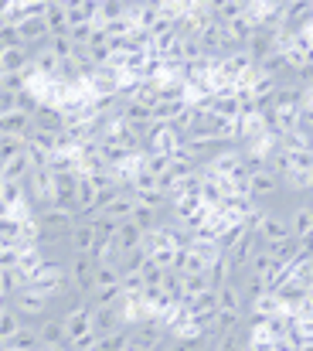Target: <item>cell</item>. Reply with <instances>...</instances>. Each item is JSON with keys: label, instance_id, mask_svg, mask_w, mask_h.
<instances>
[{"label": "cell", "instance_id": "obj_1", "mask_svg": "<svg viewBox=\"0 0 313 351\" xmlns=\"http://www.w3.org/2000/svg\"><path fill=\"white\" fill-rule=\"evenodd\" d=\"M164 345H167V328L157 317L129 328V351H160Z\"/></svg>", "mask_w": 313, "mask_h": 351}, {"label": "cell", "instance_id": "obj_2", "mask_svg": "<svg viewBox=\"0 0 313 351\" xmlns=\"http://www.w3.org/2000/svg\"><path fill=\"white\" fill-rule=\"evenodd\" d=\"M92 273H96V259L89 252H68L65 259V276L72 283V290H79L82 297H89L92 290Z\"/></svg>", "mask_w": 313, "mask_h": 351}, {"label": "cell", "instance_id": "obj_3", "mask_svg": "<svg viewBox=\"0 0 313 351\" xmlns=\"http://www.w3.org/2000/svg\"><path fill=\"white\" fill-rule=\"evenodd\" d=\"M279 191H283V178H279V174H273L269 167H266V171H259V174H249L245 198H249L252 205H269Z\"/></svg>", "mask_w": 313, "mask_h": 351}, {"label": "cell", "instance_id": "obj_4", "mask_svg": "<svg viewBox=\"0 0 313 351\" xmlns=\"http://www.w3.org/2000/svg\"><path fill=\"white\" fill-rule=\"evenodd\" d=\"M286 226H290V235H293L297 242H310V235H313V205H310V198H300V202L293 205V212L286 215Z\"/></svg>", "mask_w": 313, "mask_h": 351}, {"label": "cell", "instance_id": "obj_5", "mask_svg": "<svg viewBox=\"0 0 313 351\" xmlns=\"http://www.w3.org/2000/svg\"><path fill=\"white\" fill-rule=\"evenodd\" d=\"M34 335H38V348H58L68 351V335L62 328V317H45L41 324H34Z\"/></svg>", "mask_w": 313, "mask_h": 351}, {"label": "cell", "instance_id": "obj_6", "mask_svg": "<svg viewBox=\"0 0 313 351\" xmlns=\"http://www.w3.org/2000/svg\"><path fill=\"white\" fill-rule=\"evenodd\" d=\"M242 276H245V273H235L231 280H225V283H221V287L214 290V297H218V311H238V314H245Z\"/></svg>", "mask_w": 313, "mask_h": 351}, {"label": "cell", "instance_id": "obj_7", "mask_svg": "<svg viewBox=\"0 0 313 351\" xmlns=\"http://www.w3.org/2000/svg\"><path fill=\"white\" fill-rule=\"evenodd\" d=\"M255 235L266 242V245H273V242H283V239H290V226H286V215H279L273 205L266 208V215H262V222H259V229Z\"/></svg>", "mask_w": 313, "mask_h": 351}, {"label": "cell", "instance_id": "obj_8", "mask_svg": "<svg viewBox=\"0 0 313 351\" xmlns=\"http://www.w3.org/2000/svg\"><path fill=\"white\" fill-rule=\"evenodd\" d=\"M31 130L62 133V130H65V110H58V106H51V103H41V106L31 113Z\"/></svg>", "mask_w": 313, "mask_h": 351}, {"label": "cell", "instance_id": "obj_9", "mask_svg": "<svg viewBox=\"0 0 313 351\" xmlns=\"http://www.w3.org/2000/svg\"><path fill=\"white\" fill-rule=\"evenodd\" d=\"M62 328H65L68 341H75V338H86V335H96V331H92V307L86 304L82 311H75V314L62 317Z\"/></svg>", "mask_w": 313, "mask_h": 351}, {"label": "cell", "instance_id": "obj_10", "mask_svg": "<svg viewBox=\"0 0 313 351\" xmlns=\"http://www.w3.org/2000/svg\"><path fill=\"white\" fill-rule=\"evenodd\" d=\"M45 27H48V38H65L68 34V21H65V0H48L45 7Z\"/></svg>", "mask_w": 313, "mask_h": 351}, {"label": "cell", "instance_id": "obj_11", "mask_svg": "<svg viewBox=\"0 0 313 351\" xmlns=\"http://www.w3.org/2000/svg\"><path fill=\"white\" fill-rule=\"evenodd\" d=\"M123 328V314L119 307H92V331L96 335H112Z\"/></svg>", "mask_w": 313, "mask_h": 351}, {"label": "cell", "instance_id": "obj_12", "mask_svg": "<svg viewBox=\"0 0 313 351\" xmlns=\"http://www.w3.org/2000/svg\"><path fill=\"white\" fill-rule=\"evenodd\" d=\"M65 21H68V27L92 24L96 21V0H65Z\"/></svg>", "mask_w": 313, "mask_h": 351}, {"label": "cell", "instance_id": "obj_13", "mask_svg": "<svg viewBox=\"0 0 313 351\" xmlns=\"http://www.w3.org/2000/svg\"><path fill=\"white\" fill-rule=\"evenodd\" d=\"M65 245H68V252H92V245H96L92 226H89V222H75L68 239H65Z\"/></svg>", "mask_w": 313, "mask_h": 351}, {"label": "cell", "instance_id": "obj_14", "mask_svg": "<svg viewBox=\"0 0 313 351\" xmlns=\"http://www.w3.org/2000/svg\"><path fill=\"white\" fill-rule=\"evenodd\" d=\"M140 235H143V232H140V229H136V226L126 219V222H119V226H116V235H112V249H116L119 256H123V252H133V249L140 245Z\"/></svg>", "mask_w": 313, "mask_h": 351}, {"label": "cell", "instance_id": "obj_15", "mask_svg": "<svg viewBox=\"0 0 313 351\" xmlns=\"http://www.w3.org/2000/svg\"><path fill=\"white\" fill-rule=\"evenodd\" d=\"M17 34H21L24 45H34V41H45V38H48V27H45L41 17H24V21L17 24Z\"/></svg>", "mask_w": 313, "mask_h": 351}, {"label": "cell", "instance_id": "obj_16", "mask_svg": "<svg viewBox=\"0 0 313 351\" xmlns=\"http://www.w3.org/2000/svg\"><path fill=\"white\" fill-rule=\"evenodd\" d=\"M238 328H242V314H238V311H218V314H214V324H211L214 338H225V335H231V331H238Z\"/></svg>", "mask_w": 313, "mask_h": 351}, {"label": "cell", "instance_id": "obj_17", "mask_svg": "<svg viewBox=\"0 0 313 351\" xmlns=\"http://www.w3.org/2000/svg\"><path fill=\"white\" fill-rule=\"evenodd\" d=\"M116 17H126V0H96V24L99 27Z\"/></svg>", "mask_w": 313, "mask_h": 351}, {"label": "cell", "instance_id": "obj_18", "mask_svg": "<svg viewBox=\"0 0 313 351\" xmlns=\"http://www.w3.org/2000/svg\"><path fill=\"white\" fill-rule=\"evenodd\" d=\"M7 348L10 351H38V335H34V328H31V324H21V328L10 335Z\"/></svg>", "mask_w": 313, "mask_h": 351}, {"label": "cell", "instance_id": "obj_19", "mask_svg": "<svg viewBox=\"0 0 313 351\" xmlns=\"http://www.w3.org/2000/svg\"><path fill=\"white\" fill-rule=\"evenodd\" d=\"M133 205H136V198H119V195H116V198L103 208V215L112 219V222H126V219L133 215Z\"/></svg>", "mask_w": 313, "mask_h": 351}, {"label": "cell", "instance_id": "obj_20", "mask_svg": "<svg viewBox=\"0 0 313 351\" xmlns=\"http://www.w3.org/2000/svg\"><path fill=\"white\" fill-rule=\"evenodd\" d=\"M27 171H31V164H27V157H24V154H17V157L3 160V181H24V178H27Z\"/></svg>", "mask_w": 313, "mask_h": 351}, {"label": "cell", "instance_id": "obj_21", "mask_svg": "<svg viewBox=\"0 0 313 351\" xmlns=\"http://www.w3.org/2000/svg\"><path fill=\"white\" fill-rule=\"evenodd\" d=\"M242 235H245V229H242V222L238 226H225L221 232H218V252H228V249H235L238 242H242Z\"/></svg>", "mask_w": 313, "mask_h": 351}, {"label": "cell", "instance_id": "obj_22", "mask_svg": "<svg viewBox=\"0 0 313 351\" xmlns=\"http://www.w3.org/2000/svg\"><path fill=\"white\" fill-rule=\"evenodd\" d=\"M0 202H3L7 208H17V205H24V181H3Z\"/></svg>", "mask_w": 313, "mask_h": 351}, {"label": "cell", "instance_id": "obj_23", "mask_svg": "<svg viewBox=\"0 0 313 351\" xmlns=\"http://www.w3.org/2000/svg\"><path fill=\"white\" fill-rule=\"evenodd\" d=\"M24 154V136H0V164Z\"/></svg>", "mask_w": 313, "mask_h": 351}, {"label": "cell", "instance_id": "obj_24", "mask_svg": "<svg viewBox=\"0 0 313 351\" xmlns=\"http://www.w3.org/2000/svg\"><path fill=\"white\" fill-rule=\"evenodd\" d=\"M112 283H119V269H116V266H99V263H96L92 290H96V287H112Z\"/></svg>", "mask_w": 313, "mask_h": 351}, {"label": "cell", "instance_id": "obj_25", "mask_svg": "<svg viewBox=\"0 0 313 351\" xmlns=\"http://www.w3.org/2000/svg\"><path fill=\"white\" fill-rule=\"evenodd\" d=\"M191 314H198V311H218V297H214V290H205V293H198L195 300H188L184 304Z\"/></svg>", "mask_w": 313, "mask_h": 351}, {"label": "cell", "instance_id": "obj_26", "mask_svg": "<svg viewBox=\"0 0 313 351\" xmlns=\"http://www.w3.org/2000/svg\"><path fill=\"white\" fill-rule=\"evenodd\" d=\"M21 328V317L10 311V307H3V314H0V341H10V335Z\"/></svg>", "mask_w": 313, "mask_h": 351}, {"label": "cell", "instance_id": "obj_27", "mask_svg": "<svg viewBox=\"0 0 313 351\" xmlns=\"http://www.w3.org/2000/svg\"><path fill=\"white\" fill-rule=\"evenodd\" d=\"M17 259H21V249H17V245H3V249H0V273L14 269Z\"/></svg>", "mask_w": 313, "mask_h": 351}, {"label": "cell", "instance_id": "obj_28", "mask_svg": "<svg viewBox=\"0 0 313 351\" xmlns=\"http://www.w3.org/2000/svg\"><path fill=\"white\" fill-rule=\"evenodd\" d=\"M3 215H7V205H3V202H0V219H3Z\"/></svg>", "mask_w": 313, "mask_h": 351}, {"label": "cell", "instance_id": "obj_29", "mask_svg": "<svg viewBox=\"0 0 313 351\" xmlns=\"http://www.w3.org/2000/svg\"><path fill=\"white\" fill-rule=\"evenodd\" d=\"M0 191H3V181H0Z\"/></svg>", "mask_w": 313, "mask_h": 351}, {"label": "cell", "instance_id": "obj_30", "mask_svg": "<svg viewBox=\"0 0 313 351\" xmlns=\"http://www.w3.org/2000/svg\"><path fill=\"white\" fill-rule=\"evenodd\" d=\"M126 351H129V348H126Z\"/></svg>", "mask_w": 313, "mask_h": 351}]
</instances>
